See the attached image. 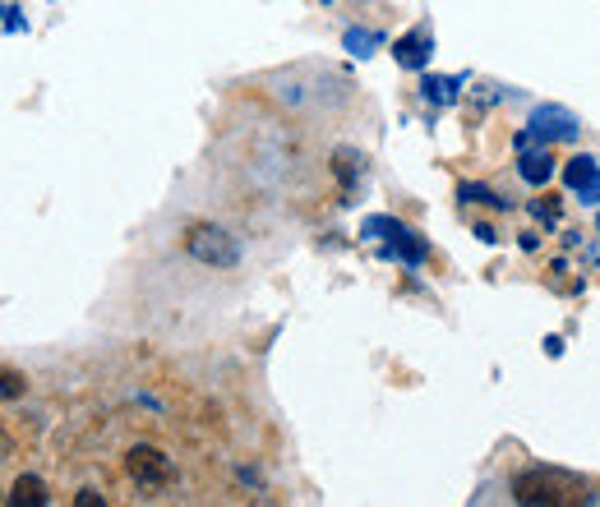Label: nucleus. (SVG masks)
Masks as SVG:
<instances>
[{"mask_svg":"<svg viewBox=\"0 0 600 507\" xmlns=\"http://www.w3.org/2000/svg\"><path fill=\"white\" fill-rule=\"evenodd\" d=\"M513 498L522 507H573V503H587V480H577L568 471H554V466H531L513 480Z\"/></svg>","mask_w":600,"mask_h":507,"instance_id":"obj_1","label":"nucleus"},{"mask_svg":"<svg viewBox=\"0 0 600 507\" xmlns=\"http://www.w3.org/2000/svg\"><path fill=\"white\" fill-rule=\"evenodd\" d=\"M185 250H190L199 263H208V268H236V263H240L236 235H227L222 227H190Z\"/></svg>","mask_w":600,"mask_h":507,"instance_id":"obj_2","label":"nucleus"},{"mask_svg":"<svg viewBox=\"0 0 600 507\" xmlns=\"http://www.w3.org/2000/svg\"><path fill=\"white\" fill-rule=\"evenodd\" d=\"M125 471L135 475L139 489H162V484H171V457H162L158 448H129L125 452Z\"/></svg>","mask_w":600,"mask_h":507,"instance_id":"obj_3","label":"nucleus"},{"mask_svg":"<svg viewBox=\"0 0 600 507\" xmlns=\"http://www.w3.org/2000/svg\"><path fill=\"white\" fill-rule=\"evenodd\" d=\"M564 181L577 194V204H596L600 198V166H596V158H587V152H577V158L564 166Z\"/></svg>","mask_w":600,"mask_h":507,"instance_id":"obj_4","label":"nucleus"},{"mask_svg":"<svg viewBox=\"0 0 600 507\" xmlns=\"http://www.w3.org/2000/svg\"><path fill=\"white\" fill-rule=\"evenodd\" d=\"M577 116L564 112V106H541L536 116H531V139H577Z\"/></svg>","mask_w":600,"mask_h":507,"instance_id":"obj_5","label":"nucleus"},{"mask_svg":"<svg viewBox=\"0 0 600 507\" xmlns=\"http://www.w3.org/2000/svg\"><path fill=\"white\" fill-rule=\"evenodd\" d=\"M430 47H434L430 33L426 28H411L407 37L393 42V60L407 65V70H426V65H430Z\"/></svg>","mask_w":600,"mask_h":507,"instance_id":"obj_6","label":"nucleus"},{"mask_svg":"<svg viewBox=\"0 0 600 507\" xmlns=\"http://www.w3.org/2000/svg\"><path fill=\"white\" fill-rule=\"evenodd\" d=\"M388 254H397L403 263H411V268H416V263H426V258H430V245H426V240H420L411 227L397 222L393 235H388Z\"/></svg>","mask_w":600,"mask_h":507,"instance_id":"obj_7","label":"nucleus"},{"mask_svg":"<svg viewBox=\"0 0 600 507\" xmlns=\"http://www.w3.org/2000/svg\"><path fill=\"white\" fill-rule=\"evenodd\" d=\"M518 171H522V181H527V185H545L550 175H554V158H550L545 148H541V152H536V148H522Z\"/></svg>","mask_w":600,"mask_h":507,"instance_id":"obj_8","label":"nucleus"},{"mask_svg":"<svg viewBox=\"0 0 600 507\" xmlns=\"http://www.w3.org/2000/svg\"><path fill=\"white\" fill-rule=\"evenodd\" d=\"M42 503H47V484L37 475H19L10 484V507H42Z\"/></svg>","mask_w":600,"mask_h":507,"instance_id":"obj_9","label":"nucleus"},{"mask_svg":"<svg viewBox=\"0 0 600 507\" xmlns=\"http://www.w3.org/2000/svg\"><path fill=\"white\" fill-rule=\"evenodd\" d=\"M462 198H466V204H490V208H508V198L490 194L485 185H462Z\"/></svg>","mask_w":600,"mask_h":507,"instance_id":"obj_10","label":"nucleus"},{"mask_svg":"<svg viewBox=\"0 0 600 507\" xmlns=\"http://www.w3.org/2000/svg\"><path fill=\"white\" fill-rule=\"evenodd\" d=\"M370 47H380V33H347V51H355V56H370Z\"/></svg>","mask_w":600,"mask_h":507,"instance_id":"obj_11","label":"nucleus"},{"mask_svg":"<svg viewBox=\"0 0 600 507\" xmlns=\"http://www.w3.org/2000/svg\"><path fill=\"white\" fill-rule=\"evenodd\" d=\"M393 227H397L393 217H370V222H365V235H370V240H388Z\"/></svg>","mask_w":600,"mask_h":507,"instance_id":"obj_12","label":"nucleus"},{"mask_svg":"<svg viewBox=\"0 0 600 507\" xmlns=\"http://www.w3.org/2000/svg\"><path fill=\"white\" fill-rule=\"evenodd\" d=\"M24 388H29L24 373H19V369H5V388H0V392H5V402H14V396L24 392Z\"/></svg>","mask_w":600,"mask_h":507,"instance_id":"obj_13","label":"nucleus"},{"mask_svg":"<svg viewBox=\"0 0 600 507\" xmlns=\"http://www.w3.org/2000/svg\"><path fill=\"white\" fill-rule=\"evenodd\" d=\"M453 88H457V79H430L426 93H434L439 102H453Z\"/></svg>","mask_w":600,"mask_h":507,"instance_id":"obj_14","label":"nucleus"},{"mask_svg":"<svg viewBox=\"0 0 600 507\" xmlns=\"http://www.w3.org/2000/svg\"><path fill=\"white\" fill-rule=\"evenodd\" d=\"M75 503H79V507H93V503H102V494H98V489H83Z\"/></svg>","mask_w":600,"mask_h":507,"instance_id":"obj_15","label":"nucleus"},{"mask_svg":"<svg viewBox=\"0 0 600 507\" xmlns=\"http://www.w3.org/2000/svg\"><path fill=\"white\" fill-rule=\"evenodd\" d=\"M596 227H600V217H596Z\"/></svg>","mask_w":600,"mask_h":507,"instance_id":"obj_16","label":"nucleus"}]
</instances>
